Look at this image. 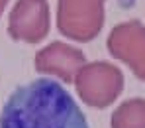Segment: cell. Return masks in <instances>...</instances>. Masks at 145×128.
<instances>
[{
  "instance_id": "1",
  "label": "cell",
  "mask_w": 145,
  "mask_h": 128,
  "mask_svg": "<svg viewBox=\"0 0 145 128\" xmlns=\"http://www.w3.org/2000/svg\"><path fill=\"white\" fill-rule=\"evenodd\" d=\"M0 128H90L71 93L41 77L16 87L0 110Z\"/></svg>"
},
{
  "instance_id": "2",
  "label": "cell",
  "mask_w": 145,
  "mask_h": 128,
  "mask_svg": "<svg viewBox=\"0 0 145 128\" xmlns=\"http://www.w3.org/2000/svg\"><path fill=\"white\" fill-rule=\"evenodd\" d=\"M112 128H145V110L139 116H131L127 102H123L112 116Z\"/></svg>"
}]
</instances>
